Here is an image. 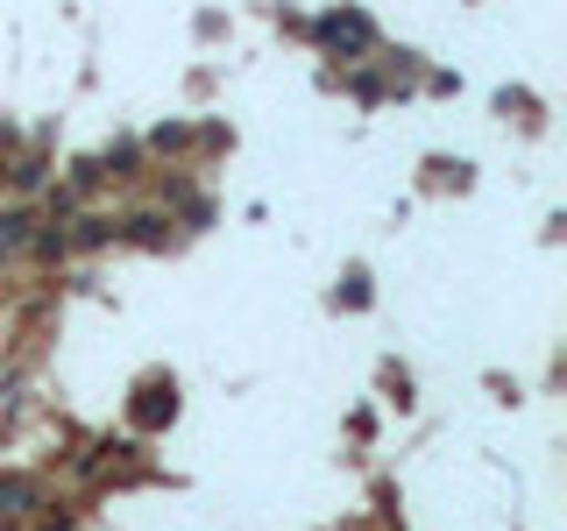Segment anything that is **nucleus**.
Returning <instances> with one entry per match:
<instances>
[{
  "instance_id": "nucleus-5",
  "label": "nucleus",
  "mask_w": 567,
  "mask_h": 531,
  "mask_svg": "<svg viewBox=\"0 0 567 531\" xmlns=\"http://www.w3.org/2000/svg\"><path fill=\"white\" fill-rule=\"evenodd\" d=\"M29 248H35V256H43V262H64L71 235H64V227H43V235H29Z\"/></svg>"
},
{
  "instance_id": "nucleus-1",
  "label": "nucleus",
  "mask_w": 567,
  "mask_h": 531,
  "mask_svg": "<svg viewBox=\"0 0 567 531\" xmlns=\"http://www.w3.org/2000/svg\"><path fill=\"white\" fill-rule=\"evenodd\" d=\"M128 412H135L142 433L171 425V418H177V383H171V376H142V389H135V404H128Z\"/></svg>"
},
{
  "instance_id": "nucleus-2",
  "label": "nucleus",
  "mask_w": 567,
  "mask_h": 531,
  "mask_svg": "<svg viewBox=\"0 0 567 531\" xmlns=\"http://www.w3.org/2000/svg\"><path fill=\"white\" fill-rule=\"evenodd\" d=\"M319 43H327V50H348V58H354V50L377 43V22H369L362 8H341V14H327V22H319Z\"/></svg>"
},
{
  "instance_id": "nucleus-4",
  "label": "nucleus",
  "mask_w": 567,
  "mask_h": 531,
  "mask_svg": "<svg viewBox=\"0 0 567 531\" xmlns=\"http://www.w3.org/2000/svg\"><path fill=\"white\" fill-rule=\"evenodd\" d=\"M29 235H35V220H29L22 206H8V212H0V262H8V256H22Z\"/></svg>"
},
{
  "instance_id": "nucleus-3",
  "label": "nucleus",
  "mask_w": 567,
  "mask_h": 531,
  "mask_svg": "<svg viewBox=\"0 0 567 531\" xmlns=\"http://www.w3.org/2000/svg\"><path fill=\"white\" fill-rule=\"evenodd\" d=\"M35 503H43V496H35L29 475H0V518H29Z\"/></svg>"
}]
</instances>
